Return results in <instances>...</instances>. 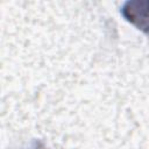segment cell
<instances>
[{
	"mask_svg": "<svg viewBox=\"0 0 149 149\" xmlns=\"http://www.w3.org/2000/svg\"><path fill=\"white\" fill-rule=\"evenodd\" d=\"M121 13L134 27L149 35V0L127 1L122 6Z\"/></svg>",
	"mask_w": 149,
	"mask_h": 149,
	"instance_id": "obj_1",
	"label": "cell"
}]
</instances>
